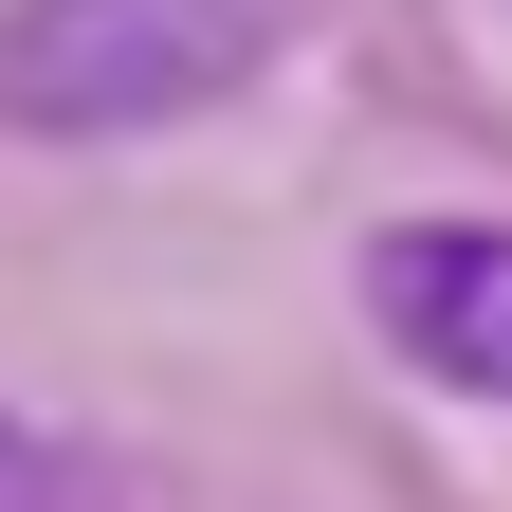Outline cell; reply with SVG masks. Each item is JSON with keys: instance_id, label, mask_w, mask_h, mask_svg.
Returning a JSON list of instances; mask_svg holds the SVG:
<instances>
[{"instance_id": "obj_1", "label": "cell", "mask_w": 512, "mask_h": 512, "mask_svg": "<svg viewBox=\"0 0 512 512\" xmlns=\"http://www.w3.org/2000/svg\"><path fill=\"white\" fill-rule=\"evenodd\" d=\"M275 55H293V0H0V128L19 147L202 128Z\"/></svg>"}, {"instance_id": "obj_2", "label": "cell", "mask_w": 512, "mask_h": 512, "mask_svg": "<svg viewBox=\"0 0 512 512\" xmlns=\"http://www.w3.org/2000/svg\"><path fill=\"white\" fill-rule=\"evenodd\" d=\"M366 311H384V348L421 384L512 403V220H403V238H366Z\"/></svg>"}, {"instance_id": "obj_3", "label": "cell", "mask_w": 512, "mask_h": 512, "mask_svg": "<svg viewBox=\"0 0 512 512\" xmlns=\"http://www.w3.org/2000/svg\"><path fill=\"white\" fill-rule=\"evenodd\" d=\"M0 512H92V476L55 458V439H37L19 403H0Z\"/></svg>"}]
</instances>
